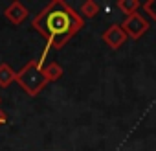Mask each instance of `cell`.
<instances>
[{"mask_svg": "<svg viewBox=\"0 0 156 151\" xmlns=\"http://www.w3.org/2000/svg\"><path fill=\"white\" fill-rule=\"evenodd\" d=\"M140 8H141V2H140V0H119V2H118V9L123 11L127 17L132 15V13H136Z\"/></svg>", "mask_w": 156, "mask_h": 151, "instance_id": "9c48e42d", "label": "cell"}, {"mask_svg": "<svg viewBox=\"0 0 156 151\" xmlns=\"http://www.w3.org/2000/svg\"><path fill=\"white\" fill-rule=\"evenodd\" d=\"M6 122H8V114H6L2 109H0V125H4Z\"/></svg>", "mask_w": 156, "mask_h": 151, "instance_id": "8fae6325", "label": "cell"}, {"mask_svg": "<svg viewBox=\"0 0 156 151\" xmlns=\"http://www.w3.org/2000/svg\"><path fill=\"white\" fill-rule=\"evenodd\" d=\"M127 39H129V37H127V33L123 31L121 24H110V26L103 31V41H105V42L108 44V48H112V50L121 48Z\"/></svg>", "mask_w": 156, "mask_h": 151, "instance_id": "277c9868", "label": "cell"}, {"mask_svg": "<svg viewBox=\"0 0 156 151\" xmlns=\"http://www.w3.org/2000/svg\"><path fill=\"white\" fill-rule=\"evenodd\" d=\"M141 8H143V11L156 22V0H147V2L141 4Z\"/></svg>", "mask_w": 156, "mask_h": 151, "instance_id": "30bf717a", "label": "cell"}, {"mask_svg": "<svg viewBox=\"0 0 156 151\" xmlns=\"http://www.w3.org/2000/svg\"><path fill=\"white\" fill-rule=\"evenodd\" d=\"M121 28H123V31L127 33L129 39L138 41L140 37H143V35L147 33V30H149V22H147V19H145L143 15H140V13L136 11V13L125 17V20L121 22Z\"/></svg>", "mask_w": 156, "mask_h": 151, "instance_id": "3957f363", "label": "cell"}, {"mask_svg": "<svg viewBox=\"0 0 156 151\" xmlns=\"http://www.w3.org/2000/svg\"><path fill=\"white\" fill-rule=\"evenodd\" d=\"M28 9H26V6L22 4V2H19V0H15V2H11L6 9H4V17L11 22V24H15V26H19V24H22L26 19H28Z\"/></svg>", "mask_w": 156, "mask_h": 151, "instance_id": "5b68a950", "label": "cell"}, {"mask_svg": "<svg viewBox=\"0 0 156 151\" xmlns=\"http://www.w3.org/2000/svg\"><path fill=\"white\" fill-rule=\"evenodd\" d=\"M83 26H85L83 17L72 6H68L64 0H53L42 11H39V15L31 22V28L46 41L44 52L37 59L39 64L44 66V59H46L48 52L64 48V44L73 35L79 33L83 30Z\"/></svg>", "mask_w": 156, "mask_h": 151, "instance_id": "6da1fadb", "label": "cell"}, {"mask_svg": "<svg viewBox=\"0 0 156 151\" xmlns=\"http://www.w3.org/2000/svg\"><path fill=\"white\" fill-rule=\"evenodd\" d=\"M15 81L24 89V92L31 98L39 96L42 92V89L48 85V79L44 78V74H42V66L39 64L37 59L26 63L19 72H17V78Z\"/></svg>", "mask_w": 156, "mask_h": 151, "instance_id": "7a4b0ae2", "label": "cell"}, {"mask_svg": "<svg viewBox=\"0 0 156 151\" xmlns=\"http://www.w3.org/2000/svg\"><path fill=\"white\" fill-rule=\"evenodd\" d=\"M17 78V72L8 64V63H0V87H9Z\"/></svg>", "mask_w": 156, "mask_h": 151, "instance_id": "52a82bcc", "label": "cell"}, {"mask_svg": "<svg viewBox=\"0 0 156 151\" xmlns=\"http://www.w3.org/2000/svg\"><path fill=\"white\" fill-rule=\"evenodd\" d=\"M0 103H2V98H0Z\"/></svg>", "mask_w": 156, "mask_h": 151, "instance_id": "7c38bea8", "label": "cell"}, {"mask_svg": "<svg viewBox=\"0 0 156 151\" xmlns=\"http://www.w3.org/2000/svg\"><path fill=\"white\" fill-rule=\"evenodd\" d=\"M99 13V4L94 2V0H85L79 8V15L81 17H88V19H94L96 15Z\"/></svg>", "mask_w": 156, "mask_h": 151, "instance_id": "ba28073f", "label": "cell"}, {"mask_svg": "<svg viewBox=\"0 0 156 151\" xmlns=\"http://www.w3.org/2000/svg\"><path fill=\"white\" fill-rule=\"evenodd\" d=\"M42 74H44V78H46L48 83H50V81H57V79H61V78H62V74H64V70H62V66H61L59 63L50 61V63H46V64L42 66Z\"/></svg>", "mask_w": 156, "mask_h": 151, "instance_id": "8992f818", "label": "cell"}]
</instances>
